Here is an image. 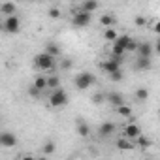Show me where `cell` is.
Listing matches in <instances>:
<instances>
[{
	"label": "cell",
	"mask_w": 160,
	"mask_h": 160,
	"mask_svg": "<svg viewBox=\"0 0 160 160\" xmlns=\"http://www.w3.org/2000/svg\"><path fill=\"white\" fill-rule=\"evenodd\" d=\"M55 64H57V58L49 57L47 53H40V55H36V57H34V66H36L38 70L49 72V70H53V68H55Z\"/></svg>",
	"instance_id": "1"
},
{
	"label": "cell",
	"mask_w": 160,
	"mask_h": 160,
	"mask_svg": "<svg viewBox=\"0 0 160 160\" xmlns=\"http://www.w3.org/2000/svg\"><path fill=\"white\" fill-rule=\"evenodd\" d=\"M96 81V77L91 73V72H81V73H77L75 75V87L79 91H87L89 87H92Z\"/></svg>",
	"instance_id": "2"
},
{
	"label": "cell",
	"mask_w": 160,
	"mask_h": 160,
	"mask_svg": "<svg viewBox=\"0 0 160 160\" xmlns=\"http://www.w3.org/2000/svg\"><path fill=\"white\" fill-rule=\"evenodd\" d=\"M49 104H51L53 108H62V106L68 104V94H66L62 89H57V91L51 92V96H49Z\"/></svg>",
	"instance_id": "3"
},
{
	"label": "cell",
	"mask_w": 160,
	"mask_h": 160,
	"mask_svg": "<svg viewBox=\"0 0 160 160\" xmlns=\"http://www.w3.org/2000/svg\"><path fill=\"white\" fill-rule=\"evenodd\" d=\"M91 19H92V15L83 13L81 10H77V12L72 15V25H73V27H77V28H83V27H87V25L91 23Z\"/></svg>",
	"instance_id": "4"
},
{
	"label": "cell",
	"mask_w": 160,
	"mask_h": 160,
	"mask_svg": "<svg viewBox=\"0 0 160 160\" xmlns=\"http://www.w3.org/2000/svg\"><path fill=\"white\" fill-rule=\"evenodd\" d=\"M121 62H122L121 58H113V57H111V58L104 60V62L100 64V68L109 75V73H113V72H119V70H121Z\"/></svg>",
	"instance_id": "5"
},
{
	"label": "cell",
	"mask_w": 160,
	"mask_h": 160,
	"mask_svg": "<svg viewBox=\"0 0 160 160\" xmlns=\"http://www.w3.org/2000/svg\"><path fill=\"white\" fill-rule=\"evenodd\" d=\"M19 28H21V21H19L17 15L6 17V21H4V30H6V32H10V34H17Z\"/></svg>",
	"instance_id": "6"
},
{
	"label": "cell",
	"mask_w": 160,
	"mask_h": 160,
	"mask_svg": "<svg viewBox=\"0 0 160 160\" xmlns=\"http://www.w3.org/2000/svg\"><path fill=\"white\" fill-rule=\"evenodd\" d=\"M17 145V136L12 134V132H0V147H6V149H12Z\"/></svg>",
	"instance_id": "7"
},
{
	"label": "cell",
	"mask_w": 160,
	"mask_h": 160,
	"mask_svg": "<svg viewBox=\"0 0 160 160\" xmlns=\"http://www.w3.org/2000/svg\"><path fill=\"white\" fill-rule=\"evenodd\" d=\"M136 51L139 53V57H141V58H152L154 47H152V43L145 42V43H138V49H136Z\"/></svg>",
	"instance_id": "8"
},
{
	"label": "cell",
	"mask_w": 160,
	"mask_h": 160,
	"mask_svg": "<svg viewBox=\"0 0 160 160\" xmlns=\"http://www.w3.org/2000/svg\"><path fill=\"white\" fill-rule=\"evenodd\" d=\"M138 136H141V130H139V126H138L136 122H128V124H126V128H124V134H122V138H126V139H136Z\"/></svg>",
	"instance_id": "9"
},
{
	"label": "cell",
	"mask_w": 160,
	"mask_h": 160,
	"mask_svg": "<svg viewBox=\"0 0 160 160\" xmlns=\"http://www.w3.org/2000/svg\"><path fill=\"white\" fill-rule=\"evenodd\" d=\"M115 134V124L113 122H102L100 128H98V136L100 138H109Z\"/></svg>",
	"instance_id": "10"
},
{
	"label": "cell",
	"mask_w": 160,
	"mask_h": 160,
	"mask_svg": "<svg viewBox=\"0 0 160 160\" xmlns=\"http://www.w3.org/2000/svg\"><path fill=\"white\" fill-rule=\"evenodd\" d=\"M106 100H108L111 106H115V108H119V106L124 104V98H122L121 92H108V94H106Z\"/></svg>",
	"instance_id": "11"
},
{
	"label": "cell",
	"mask_w": 160,
	"mask_h": 160,
	"mask_svg": "<svg viewBox=\"0 0 160 160\" xmlns=\"http://www.w3.org/2000/svg\"><path fill=\"white\" fill-rule=\"evenodd\" d=\"M15 12H17V6H15L13 2H4V4H0V13H4L6 17L15 15Z\"/></svg>",
	"instance_id": "12"
},
{
	"label": "cell",
	"mask_w": 160,
	"mask_h": 160,
	"mask_svg": "<svg viewBox=\"0 0 160 160\" xmlns=\"http://www.w3.org/2000/svg\"><path fill=\"white\" fill-rule=\"evenodd\" d=\"M100 8V4L98 2H92V0H87V2H83L81 4V8H79V10H81L83 13H89V15H92L96 10Z\"/></svg>",
	"instance_id": "13"
},
{
	"label": "cell",
	"mask_w": 160,
	"mask_h": 160,
	"mask_svg": "<svg viewBox=\"0 0 160 160\" xmlns=\"http://www.w3.org/2000/svg\"><path fill=\"white\" fill-rule=\"evenodd\" d=\"M32 87H34L38 92H42V91H47V77H45V75H38V77L34 79Z\"/></svg>",
	"instance_id": "14"
},
{
	"label": "cell",
	"mask_w": 160,
	"mask_h": 160,
	"mask_svg": "<svg viewBox=\"0 0 160 160\" xmlns=\"http://www.w3.org/2000/svg\"><path fill=\"white\" fill-rule=\"evenodd\" d=\"M100 23H102L106 28H115L117 19H115V15H113V13H106V15H102V17H100Z\"/></svg>",
	"instance_id": "15"
},
{
	"label": "cell",
	"mask_w": 160,
	"mask_h": 160,
	"mask_svg": "<svg viewBox=\"0 0 160 160\" xmlns=\"http://www.w3.org/2000/svg\"><path fill=\"white\" fill-rule=\"evenodd\" d=\"M47 77V91H57V89H60V79H58V75H45Z\"/></svg>",
	"instance_id": "16"
},
{
	"label": "cell",
	"mask_w": 160,
	"mask_h": 160,
	"mask_svg": "<svg viewBox=\"0 0 160 160\" xmlns=\"http://www.w3.org/2000/svg\"><path fill=\"white\" fill-rule=\"evenodd\" d=\"M115 145H117V149H121V151H132V149H134V143H132L130 139H126V138H119V139L115 141Z\"/></svg>",
	"instance_id": "17"
},
{
	"label": "cell",
	"mask_w": 160,
	"mask_h": 160,
	"mask_svg": "<svg viewBox=\"0 0 160 160\" xmlns=\"http://www.w3.org/2000/svg\"><path fill=\"white\" fill-rule=\"evenodd\" d=\"M77 134L81 136V138H89V136H91V128H89V124H85L83 121H77Z\"/></svg>",
	"instance_id": "18"
},
{
	"label": "cell",
	"mask_w": 160,
	"mask_h": 160,
	"mask_svg": "<svg viewBox=\"0 0 160 160\" xmlns=\"http://www.w3.org/2000/svg\"><path fill=\"white\" fill-rule=\"evenodd\" d=\"M43 53H47L49 57L57 58V57L60 55V47H58L57 43H47V45H45V51H43Z\"/></svg>",
	"instance_id": "19"
},
{
	"label": "cell",
	"mask_w": 160,
	"mask_h": 160,
	"mask_svg": "<svg viewBox=\"0 0 160 160\" xmlns=\"http://www.w3.org/2000/svg\"><path fill=\"white\" fill-rule=\"evenodd\" d=\"M151 66H152V60H151V58H141V57H139V58L136 60V68H138V70H151Z\"/></svg>",
	"instance_id": "20"
},
{
	"label": "cell",
	"mask_w": 160,
	"mask_h": 160,
	"mask_svg": "<svg viewBox=\"0 0 160 160\" xmlns=\"http://www.w3.org/2000/svg\"><path fill=\"white\" fill-rule=\"evenodd\" d=\"M130 40H132V38L126 36V34H124V36H117V40L113 42V45H117V47H121V49H126V45H128ZM124 53H126V51H124Z\"/></svg>",
	"instance_id": "21"
},
{
	"label": "cell",
	"mask_w": 160,
	"mask_h": 160,
	"mask_svg": "<svg viewBox=\"0 0 160 160\" xmlns=\"http://www.w3.org/2000/svg\"><path fill=\"white\" fill-rule=\"evenodd\" d=\"M115 109H117V113H119L121 117H124V119H130V117H132V108L126 106V104H122V106H119V108H115Z\"/></svg>",
	"instance_id": "22"
},
{
	"label": "cell",
	"mask_w": 160,
	"mask_h": 160,
	"mask_svg": "<svg viewBox=\"0 0 160 160\" xmlns=\"http://www.w3.org/2000/svg\"><path fill=\"white\" fill-rule=\"evenodd\" d=\"M117 36H119V34H117L115 28H106V30H104V38H106L108 42H115Z\"/></svg>",
	"instance_id": "23"
},
{
	"label": "cell",
	"mask_w": 160,
	"mask_h": 160,
	"mask_svg": "<svg viewBox=\"0 0 160 160\" xmlns=\"http://www.w3.org/2000/svg\"><path fill=\"white\" fill-rule=\"evenodd\" d=\"M136 98H138V100H141V102H143V100H147V98H149V91H147L145 87H139V89L136 91Z\"/></svg>",
	"instance_id": "24"
},
{
	"label": "cell",
	"mask_w": 160,
	"mask_h": 160,
	"mask_svg": "<svg viewBox=\"0 0 160 160\" xmlns=\"http://www.w3.org/2000/svg\"><path fill=\"white\" fill-rule=\"evenodd\" d=\"M136 139H138V145H139L141 149H147V147H151V145H152V141H151L149 138H143V136H138Z\"/></svg>",
	"instance_id": "25"
},
{
	"label": "cell",
	"mask_w": 160,
	"mask_h": 160,
	"mask_svg": "<svg viewBox=\"0 0 160 160\" xmlns=\"http://www.w3.org/2000/svg\"><path fill=\"white\" fill-rule=\"evenodd\" d=\"M55 149H57V145H55V141H47L43 147H42V151H43V154H53L55 152Z\"/></svg>",
	"instance_id": "26"
},
{
	"label": "cell",
	"mask_w": 160,
	"mask_h": 160,
	"mask_svg": "<svg viewBox=\"0 0 160 160\" xmlns=\"http://www.w3.org/2000/svg\"><path fill=\"white\" fill-rule=\"evenodd\" d=\"M109 79H111V81H121V79H122V72L119 70V72H113V73H109Z\"/></svg>",
	"instance_id": "27"
},
{
	"label": "cell",
	"mask_w": 160,
	"mask_h": 160,
	"mask_svg": "<svg viewBox=\"0 0 160 160\" xmlns=\"http://www.w3.org/2000/svg\"><path fill=\"white\" fill-rule=\"evenodd\" d=\"M49 17L58 19V17H60V10H58V8H51V10H49Z\"/></svg>",
	"instance_id": "28"
},
{
	"label": "cell",
	"mask_w": 160,
	"mask_h": 160,
	"mask_svg": "<svg viewBox=\"0 0 160 160\" xmlns=\"http://www.w3.org/2000/svg\"><path fill=\"white\" fill-rule=\"evenodd\" d=\"M104 100H106V96H104V94H100V92H96V94L92 96V102H94V104H102Z\"/></svg>",
	"instance_id": "29"
},
{
	"label": "cell",
	"mask_w": 160,
	"mask_h": 160,
	"mask_svg": "<svg viewBox=\"0 0 160 160\" xmlns=\"http://www.w3.org/2000/svg\"><path fill=\"white\" fill-rule=\"evenodd\" d=\"M28 94H30V96H34V98H38V96H40L42 92H38V91H36L34 87H30V89H28Z\"/></svg>",
	"instance_id": "30"
},
{
	"label": "cell",
	"mask_w": 160,
	"mask_h": 160,
	"mask_svg": "<svg viewBox=\"0 0 160 160\" xmlns=\"http://www.w3.org/2000/svg\"><path fill=\"white\" fill-rule=\"evenodd\" d=\"M62 68H64V70L72 68V60H64V62H62Z\"/></svg>",
	"instance_id": "31"
},
{
	"label": "cell",
	"mask_w": 160,
	"mask_h": 160,
	"mask_svg": "<svg viewBox=\"0 0 160 160\" xmlns=\"http://www.w3.org/2000/svg\"><path fill=\"white\" fill-rule=\"evenodd\" d=\"M136 23H138V25L141 27V25H145V19H143V17L139 15V17H136Z\"/></svg>",
	"instance_id": "32"
},
{
	"label": "cell",
	"mask_w": 160,
	"mask_h": 160,
	"mask_svg": "<svg viewBox=\"0 0 160 160\" xmlns=\"http://www.w3.org/2000/svg\"><path fill=\"white\" fill-rule=\"evenodd\" d=\"M21 160H36V158H34V156H30V154H27V156H23Z\"/></svg>",
	"instance_id": "33"
},
{
	"label": "cell",
	"mask_w": 160,
	"mask_h": 160,
	"mask_svg": "<svg viewBox=\"0 0 160 160\" xmlns=\"http://www.w3.org/2000/svg\"><path fill=\"white\" fill-rule=\"evenodd\" d=\"M36 160H47V158H45V156H40V158H36Z\"/></svg>",
	"instance_id": "34"
}]
</instances>
